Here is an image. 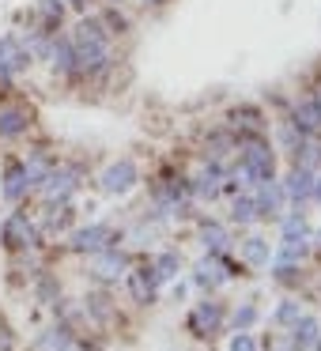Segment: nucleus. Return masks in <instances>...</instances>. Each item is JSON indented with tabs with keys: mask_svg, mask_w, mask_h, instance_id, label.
Masks as SVG:
<instances>
[{
	"mask_svg": "<svg viewBox=\"0 0 321 351\" xmlns=\"http://www.w3.org/2000/svg\"><path fill=\"white\" fill-rule=\"evenodd\" d=\"M72 49H76V64L80 69H102L106 64V34H102L99 23H80L76 27V42H72Z\"/></svg>",
	"mask_w": 321,
	"mask_h": 351,
	"instance_id": "1",
	"label": "nucleus"
},
{
	"mask_svg": "<svg viewBox=\"0 0 321 351\" xmlns=\"http://www.w3.org/2000/svg\"><path fill=\"white\" fill-rule=\"evenodd\" d=\"M242 167H246V174H250V182H272V174H276V159H272V152H268L265 144H246V155H242Z\"/></svg>",
	"mask_w": 321,
	"mask_h": 351,
	"instance_id": "2",
	"label": "nucleus"
},
{
	"mask_svg": "<svg viewBox=\"0 0 321 351\" xmlns=\"http://www.w3.org/2000/svg\"><path fill=\"white\" fill-rule=\"evenodd\" d=\"M136 162L132 159H121V162H114V167L102 174V189L106 193H129L132 185H136Z\"/></svg>",
	"mask_w": 321,
	"mask_h": 351,
	"instance_id": "3",
	"label": "nucleus"
},
{
	"mask_svg": "<svg viewBox=\"0 0 321 351\" xmlns=\"http://www.w3.org/2000/svg\"><path fill=\"white\" fill-rule=\"evenodd\" d=\"M72 193H76V174H72V170H61V174L42 178V197H46L49 204H64Z\"/></svg>",
	"mask_w": 321,
	"mask_h": 351,
	"instance_id": "4",
	"label": "nucleus"
},
{
	"mask_svg": "<svg viewBox=\"0 0 321 351\" xmlns=\"http://www.w3.org/2000/svg\"><path fill=\"white\" fill-rule=\"evenodd\" d=\"M129 287H132V298L136 302H147V298L155 295V287H159V276H155L152 265H140L129 272Z\"/></svg>",
	"mask_w": 321,
	"mask_h": 351,
	"instance_id": "5",
	"label": "nucleus"
},
{
	"mask_svg": "<svg viewBox=\"0 0 321 351\" xmlns=\"http://www.w3.org/2000/svg\"><path fill=\"white\" fill-rule=\"evenodd\" d=\"M72 245H76L80 253H99V250H106V245H110V227L95 223V227H87V230H76Z\"/></svg>",
	"mask_w": 321,
	"mask_h": 351,
	"instance_id": "6",
	"label": "nucleus"
},
{
	"mask_svg": "<svg viewBox=\"0 0 321 351\" xmlns=\"http://www.w3.org/2000/svg\"><path fill=\"white\" fill-rule=\"evenodd\" d=\"M283 197H291V200L313 197V170L310 167H295V170H291L287 185H283Z\"/></svg>",
	"mask_w": 321,
	"mask_h": 351,
	"instance_id": "7",
	"label": "nucleus"
},
{
	"mask_svg": "<svg viewBox=\"0 0 321 351\" xmlns=\"http://www.w3.org/2000/svg\"><path fill=\"white\" fill-rule=\"evenodd\" d=\"M321 340V325L313 317H298L295 328H291V348L295 351H310L313 343Z\"/></svg>",
	"mask_w": 321,
	"mask_h": 351,
	"instance_id": "8",
	"label": "nucleus"
},
{
	"mask_svg": "<svg viewBox=\"0 0 321 351\" xmlns=\"http://www.w3.org/2000/svg\"><path fill=\"white\" fill-rule=\"evenodd\" d=\"M0 64L8 69V76L12 72H23L27 64H31V53H27L16 38H0Z\"/></svg>",
	"mask_w": 321,
	"mask_h": 351,
	"instance_id": "9",
	"label": "nucleus"
},
{
	"mask_svg": "<svg viewBox=\"0 0 321 351\" xmlns=\"http://www.w3.org/2000/svg\"><path fill=\"white\" fill-rule=\"evenodd\" d=\"M4 242L16 245V250H23V245H34V227L27 223V215H12V219L4 223Z\"/></svg>",
	"mask_w": 321,
	"mask_h": 351,
	"instance_id": "10",
	"label": "nucleus"
},
{
	"mask_svg": "<svg viewBox=\"0 0 321 351\" xmlns=\"http://www.w3.org/2000/svg\"><path fill=\"white\" fill-rule=\"evenodd\" d=\"M257 212L261 215H283V189L276 182H261V197H257Z\"/></svg>",
	"mask_w": 321,
	"mask_h": 351,
	"instance_id": "11",
	"label": "nucleus"
},
{
	"mask_svg": "<svg viewBox=\"0 0 321 351\" xmlns=\"http://www.w3.org/2000/svg\"><path fill=\"white\" fill-rule=\"evenodd\" d=\"M223 325V306L219 302H200L197 313H193V328L197 332H215Z\"/></svg>",
	"mask_w": 321,
	"mask_h": 351,
	"instance_id": "12",
	"label": "nucleus"
},
{
	"mask_svg": "<svg viewBox=\"0 0 321 351\" xmlns=\"http://www.w3.org/2000/svg\"><path fill=\"white\" fill-rule=\"evenodd\" d=\"M227 276H230V272H227V265H223V261L208 257V261H200V265H197V276H193V280H197L200 287H219Z\"/></svg>",
	"mask_w": 321,
	"mask_h": 351,
	"instance_id": "13",
	"label": "nucleus"
},
{
	"mask_svg": "<svg viewBox=\"0 0 321 351\" xmlns=\"http://www.w3.org/2000/svg\"><path fill=\"white\" fill-rule=\"evenodd\" d=\"M125 268V257L117 250H99V257H95V276L99 280H117Z\"/></svg>",
	"mask_w": 321,
	"mask_h": 351,
	"instance_id": "14",
	"label": "nucleus"
},
{
	"mask_svg": "<svg viewBox=\"0 0 321 351\" xmlns=\"http://www.w3.org/2000/svg\"><path fill=\"white\" fill-rule=\"evenodd\" d=\"M295 125L298 132H318L321 129V106L318 102H302V106H295Z\"/></svg>",
	"mask_w": 321,
	"mask_h": 351,
	"instance_id": "15",
	"label": "nucleus"
},
{
	"mask_svg": "<svg viewBox=\"0 0 321 351\" xmlns=\"http://www.w3.org/2000/svg\"><path fill=\"white\" fill-rule=\"evenodd\" d=\"M23 189H27V170L19 167V162H12V167H8V178H4V197H8V200H19V197H23Z\"/></svg>",
	"mask_w": 321,
	"mask_h": 351,
	"instance_id": "16",
	"label": "nucleus"
},
{
	"mask_svg": "<svg viewBox=\"0 0 321 351\" xmlns=\"http://www.w3.org/2000/svg\"><path fill=\"white\" fill-rule=\"evenodd\" d=\"M23 129H27V114H23V110H4V114H0V136H4V140L19 136Z\"/></svg>",
	"mask_w": 321,
	"mask_h": 351,
	"instance_id": "17",
	"label": "nucleus"
},
{
	"mask_svg": "<svg viewBox=\"0 0 321 351\" xmlns=\"http://www.w3.org/2000/svg\"><path fill=\"white\" fill-rule=\"evenodd\" d=\"M310 253L306 234H283V261H302Z\"/></svg>",
	"mask_w": 321,
	"mask_h": 351,
	"instance_id": "18",
	"label": "nucleus"
},
{
	"mask_svg": "<svg viewBox=\"0 0 321 351\" xmlns=\"http://www.w3.org/2000/svg\"><path fill=\"white\" fill-rule=\"evenodd\" d=\"M193 193H197V197H208V200H212L215 193H219V170H215V167H208L204 174L197 178V185H193Z\"/></svg>",
	"mask_w": 321,
	"mask_h": 351,
	"instance_id": "19",
	"label": "nucleus"
},
{
	"mask_svg": "<svg viewBox=\"0 0 321 351\" xmlns=\"http://www.w3.org/2000/svg\"><path fill=\"white\" fill-rule=\"evenodd\" d=\"M54 69L57 72H72V69H76V49H72V42H57V46H54Z\"/></svg>",
	"mask_w": 321,
	"mask_h": 351,
	"instance_id": "20",
	"label": "nucleus"
},
{
	"mask_svg": "<svg viewBox=\"0 0 321 351\" xmlns=\"http://www.w3.org/2000/svg\"><path fill=\"white\" fill-rule=\"evenodd\" d=\"M242 253H246V265H253V268L268 265V242H265V238H250Z\"/></svg>",
	"mask_w": 321,
	"mask_h": 351,
	"instance_id": "21",
	"label": "nucleus"
},
{
	"mask_svg": "<svg viewBox=\"0 0 321 351\" xmlns=\"http://www.w3.org/2000/svg\"><path fill=\"white\" fill-rule=\"evenodd\" d=\"M69 343H72L69 328H54V332H46L38 340V351H69Z\"/></svg>",
	"mask_w": 321,
	"mask_h": 351,
	"instance_id": "22",
	"label": "nucleus"
},
{
	"mask_svg": "<svg viewBox=\"0 0 321 351\" xmlns=\"http://www.w3.org/2000/svg\"><path fill=\"white\" fill-rule=\"evenodd\" d=\"M200 238H204V245H208L212 253H223V250H227V230L215 227V223H208V227L200 230Z\"/></svg>",
	"mask_w": 321,
	"mask_h": 351,
	"instance_id": "23",
	"label": "nucleus"
},
{
	"mask_svg": "<svg viewBox=\"0 0 321 351\" xmlns=\"http://www.w3.org/2000/svg\"><path fill=\"white\" fill-rule=\"evenodd\" d=\"M230 215H235L238 223H250L257 212V197H235V208H230Z\"/></svg>",
	"mask_w": 321,
	"mask_h": 351,
	"instance_id": "24",
	"label": "nucleus"
},
{
	"mask_svg": "<svg viewBox=\"0 0 321 351\" xmlns=\"http://www.w3.org/2000/svg\"><path fill=\"white\" fill-rule=\"evenodd\" d=\"M152 268H155V276H159V280H170V276H178V253H159Z\"/></svg>",
	"mask_w": 321,
	"mask_h": 351,
	"instance_id": "25",
	"label": "nucleus"
},
{
	"mask_svg": "<svg viewBox=\"0 0 321 351\" xmlns=\"http://www.w3.org/2000/svg\"><path fill=\"white\" fill-rule=\"evenodd\" d=\"M227 351H257V340H253L246 328H238L235 336H230V343H227Z\"/></svg>",
	"mask_w": 321,
	"mask_h": 351,
	"instance_id": "26",
	"label": "nucleus"
},
{
	"mask_svg": "<svg viewBox=\"0 0 321 351\" xmlns=\"http://www.w3.org/2000/svg\"><path fill=\"white\" fill-rule=\"evenodd\" d=\"M298 317H302V310H298V302H283L280 310H276V321H283V325H295Z\"/></svg>",
	"mask_w": 321,
	"mask_h": 351,
	"instance_id": "27",
	"label": "nucleus"
},
{
	"mask_svg": "<svg viewBox=\"0 0 321 351\" xmlns=\"http://www.w3.org/2000/svg\"><path fill=\"white\" fill-rule=\"evenodd\" d=\"M253 321H257V310H253V306H242V310L235 313V328H250Z\"/></svg>",
	"mask_w": 321,
	"mask_h": 351,
	"instance_id": "28",
	"label": "nucleus"
},
{
	"mask_svg": "<svg viewBox=\"0 0 321 351\" xmlns=\"http://www.w3.org/2000/svg\"><path fill=\"white\" fill-rule=\"evenodd\" d=\"M283 234H306L302 215H291V219H283Z\"/></svg>",
	"mask_w": 321,
	"mask_h": 351,
	"instance_id": "29",
	"label": "nucleus"
},
{
	"mask_svg": "<svg viewBox=\"0 0 321 351\" xmlns=\"http://www.w3.org/2000/svg\"><path fill=\"white\" fill-rule=\"evenodd\" d=\"M276 276H280V280H295V261H280V265H276Z\"/></svg>",
	"mask_w": 321,
	"mask_h": 351,
	"instance_id": "30",
	"label": "nucleus"
},
{
	"mask_svg": "<svg viewBox=\"0 0 321 351\" xmlns=\"http://www.w3.org/2000/svg\"><path fill=\"white\" fill-rule=\"evenodd\" d=\"M42 12H46V19H61V4L57 0H42Z\"/></svg>",
	"mask_w": 321,
	"mask_h": 351,
	"instance_id": "31",
	"label": "nucleus"
},
{
	"mask_svg": "<svg viewBox=\"0 0 321 351\" xmlns=\"http://www.w3.org/2000/svg\"><path fill=\"white\" fill-rule=\"evenodd\" d=\"M313 197L321 200V178H313Z\"/></svg>",
	"mask_w": 321,
	"mask_h": 351,
	"instance_id": "32",
	"label": "nucleus"
},
{
	"mask_svg": "<svg viewBox=\"0 0 321 351\" xmlns=\"http://www.w3.org/2000/svg\"><path fill=\"white\" fill-rule=\"evenodd\" d=\"M8 80H12V76H8V69H4V64H0V84H8Z\"/></svg>",
	"mask_w": 321,
	"mask_h": 351,
	"instance_id": "33",
	"label": "nucleus"
},
{
	"mask_svg": "<svg viewBox=\"0 0 321 351\" xmlns=\"http://www.w3.org/2000/svg\"><path fill=\"white\" fill-rule=\"evenodd\" d=\"M12 348V340H8V336H0V351H8Z\"/></svg>",
	"mask_w": 321,
	"mask_h": 351,
	"instance_id": "34",
	"label": "nucleus"
},
{
	"mask_svg": "<svg viewBox=\"0 0 321 351\" xmlns=\"http://www.w3.org/2000/svg\"><path fill=\"white\" fill-rule=\"evenodd\" d=\"M313 351H321V340H318V343H313Z\"/></svg>",
	"mask_w": 321,
	"mask_h": 351,
	"instance_id": "35",
	"label": "nucleus"
},
{
	"mask_svg": "<svg viewBox=\"0 0 321 351\" xmlns=\"http://www.w3.org/2000/svg\"><path fill=\"white\" fill-rule=\"evenodd\" d=\"M72 4H84V0H72Z\"/></svg>",
	"mask_w": 321,
	"mask_h": 351,
	"instance_id": "36",
	"label": "nucleus"
},
{
	"mask_svg": "<svg viewBox=\"0 0 321 351\" xmlns=\"http://www.w3.org/2000/svg\"><path fill=\"white\" fill-rule=\"evenodd\" d=\"M152 4H163V0H152Z\"/></svg>",
	"mask_w": 321,
	"mask_h": 351,
	"instance_id": "37",
	"label": "nucleus"
},
{
	"mask_svg": "<svg viewBox=\"0 0 321 351\" xmlns=\"http://www.w3.org/2000/svg\"><path fill=\"white\" fill-rule=\"evenodd\" d=\"M318 106H321V95H318Z\"/></svg>",
	"mask_w": 321,
	"mask_h": 351,
	"instance_id": "38",
	"label": "nucleus"
}]
</instances>
